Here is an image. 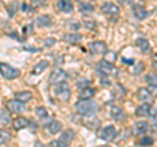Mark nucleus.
Here are the masks:
<instances>
[{"mask_svg":"<svg viewBox=\"0 0 157 147\" xmlns=\"http://www.w3.org/2000/svg\"><path fill=\"white\" fill-rule=\"evenodd\" d=\"M76 110L82 116H88V117H90V116H94L97 112H98V104L94 101V100H80V101H77L76 104Z\"/></svg>","mask_w":157,"mask_h":147,"instance_id":"nucleus-1","label":"nucleus"},{"mask_svg":"<svg viewBox=\"0 0 157 147\" xmlns=\"http://www.w3.org/2000/svg\"><path fill=\"white\" fill-rule=\"evenodd\" d=\"M96 70L97 72L100 74L101 77H107V76H119L121 71L118 70V68L113 65L111 62H107L105 59H102L100 62H97L96 65Z\"/></svg>","mask_w":157,"mask_h":147,"instance_id":"nucleus-2","label":"nucleus"},{"mask_svg":"<svg viewBox=\"0 0 157 147\" xmlns=\"http://www.w3.org/2000/svg\"><path fill=\"white\" fill-rule=\"evenodd\" d=\"M0 74H2L3 77H6L8 80H12L20 76V70L18 68H14L11 65H8V63H0Z\"/></svg>","mask_w":157,"mask_h":147,"instance_id":"nucleus-3","label":"nucleus"},{"mask_svg":"<svg viewBox=\"0 0 157 147\" xmlns=\"http://www.w3.org/2000/svg\"><path fill=\"white\" fill-rule=\"evenodd\" d=\"M55 95L59 100H62V101H68L70 100V97H71V89H70V87H68V84L64 81V83H59V84L55 85Z\"/></svg>","mask_w":157,"mask_h":147,"instance_id":"nucleus-4","label":"nucleus"},{"mask_svg":"<svg viewBox=\"0 0 157 147\" xmlns=\"http://www.w3.org/2000/svg\"><path fill=\"white\" fill-rule=\"evenodd\" d=\"M75 138V131L73 130H66L63 131V134L60 135V138H59L58 141L52 142V146L55 147H68L70 146V142Z\"/></svg>","mask_w":157,"mask_h":147,"instance_id":"nucleus-5","label":"nucleus"},{"mask_svg":"<svg viewBox=\"0 0 157 147\" xmlns=\"http://www.w3.org/2000/svg\"><path fill=\"white\" fill-rule=\"evenodd\" d=\"M115 134H117V130L113 125H107L105 127H101L97 133L98 138L102 139V141H111L115 137Z\"/></svg>","mask_w":157,"mask_h":147,"instance_id":"nucleus-6","label":"nucleus"},{"mask_svg":"<svg viewBox=\"0 0 157 147\" xmlns=\"http://www.w3.org/2000/svg\"><path fill=\"white\" fill-rule=\"evenodd\" d=\"M68 77V74L62 70V68H56V70H54L50 75V83L51 84H59V83H64Z\"/></svg>","mask_w":157,"mask_h":147,"instance_id":"nucleus-7","label":"nucleus"},{"mask_svg":"<svg viewBox=\"0 0 157 147\" xmlns=\"http://www.w3.org/2000/svg\"><path fill=\"white\" fill-rule=\"evenodd\" d=\"M89 50L92 54H105L107 51V46L104 41H94L89 45Z\"/></svg>","mask_w":157,"mask_h":147,"instance_id":"nucleus-8","label":"nucleus"},{"mask_svg":"<svg viewBox=\"0 0 157 147\" xmlns=\"http://www.w3.org/2000/svg\"><path fill=\"white\" fill-rule=\"evenodd\" d=\"M7 109L12 113H21V112L25 110V105L17 100H9L7 102Z\"/></svg>","mask_w":157,"mask_h":147,"instance_id":"nucleus-9","label":"nucleus"},{"mask_svg":"<svg viewBox=\"0 0 157 147\" xmlns=\"http://www.w3.org/2000/svg\"><path fill=\"white\" fill-rule=\"evenodd\" d=\"M101 11H102V13L107 14V16H117V14L119 13V8H118V6H115L114 3H105V4H102Z\"/></svg>","mask_w":157,"mask_h":147,"instance_id":"nucleus-10","label":"nucleus"},{"mask_svg":"<svg viewBox=\"0 0 157 147\" xmlns=\"http://www.w3.org/2000/svg\"><path fill=\"white\" fill-rule=\"evenodd\" d=\"M110 113H111V117L114 118L115 121H124L126 120V113H124V110L122 109L121 106H118V105H113L111 106V109H110Z\"/></svg>","mask_w":157,"mask_h":147,"instance_id":"nucleus-11","label":"nucleus"},{"mask_svg":"<svg viewBox=\"0 0 157 147\" xmlns=\"http://www.w3.org/2000/svg\"><path fill=\"white\" fill-rule=\"evenodd\" d=\"M32 99H33V93L30 91H20V92H16V95H14V100L22 102V104L30 101Z\"/></svg>","mask_w":157,"mask_h":147,"instance_id":"nucleus-12","label":"nucleus"},{"mask_svg":"<svg viewBox=\"0 0 157 147\" xmlns=\"http://www.w3.org/2000/svg\"><path fill=\"white\" fill-rule=\"evenodd\" d=\"M132 9H134V14H135V17L137 18V20H144V18H147L148 14H149V12L147 11L143 6H139V4L134 6Z\"/></svg>","mask_w":157,"mask_h":147,"instance_id":"nucleus-13","label":"nucleus"},{"mask_svg":"<svg viewBox=\"0 0 157 147\" xmlns=\"http://www.w3.org/2000/svg\"><path fill=\"white\" fill-rule=\"evenodd\" d=\"M29 125H30V121H29L28 118H25V117H17L13 122V129L14 130H21V129L28 127Z\"/></svg>","mask_w":157,"mask_h":147,"instance_id":"nucleus-14","label":"nucleus"},{"mask_svg":"<svg viewBox=\"0 0 157 147\" xmlns=\"http://www.w3.org/2000/svg\"><path fill=\"white\" fill-rule=\"evenodd\" d=\"M81 38H82L81 34H78V33H68V34H64L63 40L68 43H71V45H76V43L81 41Z\"/></svg>","mask_w":157,"mask_h":147,"instance_id":"nucleus-15","label":"nucleus"},{"mask_svg":"<svg viewBox=\"0 0 157 147\" xmlns=\"http://www.w3.org/2000/svg\"><path fill=\"white\" fill-rule=\"evenodd\" d=\"M58 8L60 9L63 13H72L73 12V4L71 2H66V0H60L56 3Z\"/></svg>","mask_w":157,"mask_h":147,"instance_id":"nucleus-16","label":"nucleus"},{"mask_svg":"<svg viewBox=\"0 0 157 147\" xmlns=\"http://www.w3.org/2000/svg\"><path fill=\"white\" fill-rule=\"evenodd\" d=\"M34 22H36L37 26H43V28L51 26V18H50V16H47V14H42V16H38Z\"/></svg>","mask_w":157,"mask_h":147,"instance_id":"nucleus-17","label":"nucleus"},{"mask_svg":"<svg viewBox=\"0 0 157 147\" xmlns=\"http://www.w3.org/2000/svg\"><path fill=\"white\" fill-rule=\"evenodd\" d=\"M62 127H63V125H62V122L60 121H58V120H52L50 124L47 125V130L50 131L51 134H58L59 131L62 130Z\"/></svg>","mask_w":157,"mask_h":147,"instance_id":"nucleus-18","label":"nucleus"},{"mask_svg":"<svg viewBox=\"0 0 157 147\" xmlns=\"http://www.w3.org/2000/svg\"><path fill=\"white\" fill-rule=\"evenodd\" d=\"M48 61L47 59H43V61H41L38 63V65H36L34 66V68H33V71H32V75H38V74H41V72H43L46 70V68L48 67Z\"/></svg>","mask_w":157,"mask_h":147,"instance_id":"nucleus-19","label":"nucleus"},{"mask_svg":"<svg viewBox=\"0 0 157 147\" xmlns=\"http://www.w3.org/2000/svg\"><path fill=\"white\" fill-rule=\"evenodd\" d=\"M78 11H80L82 14H90L94 12V6L89 3H85V2H81L78 4Z\"/></svg>","mask_w":157,"mask_h":147,"instance_id":"nucleus-20","label":"nucleus"},{"mask_svg":"<svg viewBox=\"0 0 157 147\" xmlns=\"http://www.w3.org/2000/svg\"><path fill=\"white\" fill-rule=\"evenodd\" d=\"M135 43H136V46L141 50V53H149L151 51V45L145 38H137Z\"/></svg>","mask_w":157,"mask_h":147,"instance_id":"nucleus-21","label":"nucleus"},{"mask_svg":"<svg viewBox=\"0 0 157 147\" xmlns=\"http://www.w3.org/2000/svg\"><path fill=\"white\" fill-rule=\"evenodd\" d=\"M148 127H149V124L147 121H137L136 124H135V133L137 135L144 134L145 131L148 130Z\"/></svg>","mask_w":157,"mask_h":147,"instance_id":"nucleus-22","label":"nucleus"},{"mask_svg":"<svg viewBox=\"0 0 157 147\" xmlns=\"http://www.w3.org/2000/svg\"><path fill=\"white\" fill-rule=\"evenodd\" d=\"M137 96L141 101H149L152 100V92L148 88H139L137 89Z\"/></svg>","mask_w":157,"mask_h":147,"instance_id":"nucleus-23","label":"nucleus"},{"mask_svg":"<svg viewBox=\"0 0 157 147\" xmlns=\"http://www.w3.org/2000/svg\"><path fill=\"white\" fill-rule=\"evenodd\" d=\"M149 109H151V105L149 104H141L140 106L136 108V116L137 117L149 116Z\"/></svg>","mask_w":157,"mask_h":147,"instance_id":"nucleus-24","label":"nucleus"},{"mask_svg":"<svg viewBox=\"0 0 157 147\" xmlns=\"http://www.w3.org/2000/svg\"><path fill=\"white\" fill-rule=\"evenodd\" d=\"M94 93H96V89H94V88L88 87V88H85V89H82V91H81L80 99H81V100H90L92 97L94 96Z\"/></svg>","mask_w":157,"mask_h":147,"instance_id":"nucleus-25","label":"nucleus"},{"mask_svg":"<svg viewBox=\"0 0 157 147\" xmlns=\"http://www.w3.org/2000/svg\"><path fill=\"white\" fill-rule=\"evenodd\" d=\"M11 138H12V135H11V133H9L8 130H6V129H0V145H6V143H8V142L11 141Z\"/></svg>","mask_w":157,"mask_h":147,"instance_id":"nucleus-26","label":"nucleus"},{"mask_svg":"<svg viewBox=\"0 0 157 147\" xmlns=\"http://www.w3.org/2000/svg\"><path fill=\"white\" fill-rule=\"evenodd\" d=\"M0 122H2L3 125H8L9 122H11V114H9V112L6 108L0 110Z\"/></svg>","mask_w":157,"mask_h":147,"instance_id":"nucleus-27","label":"nucleus"},{"mask_svg":"<svg viewBox=\"0 0 157 147\" xmlns=\"http://www.w3.org/2000/svg\"><path fill=\"white\" fill-rule=\"evenodd\" d=\"M34 112H36V116L38 117V118H41V120H45V118L48 117V112H47V109L45 106H37Z\"/></svg>","mask_w":157,"mask_h":147,"instance_id":"nucleus-28","label":"nucleus"},{"mask_svg":"<svg viewBox=\"0 0 157 147\" xmlns=\"http://www.w3.org/2000/svg\"><path fill=\"white\" fill-rule=\"evenodd\" d=\"M145 80L148 83L149 87H152L153 89H157V75L156 74H149V75H147Z\"/></svg>","mask_w":157,"mask_h":147,"instance_id":"nucleus-29","label":"nucleus"},{"mask_svg":"<svg viewBox=\"0 0 157 147\" xmlns=\"http://www.w3.org/2000/svg\"><path fill=\"white\" fill-rule=\"evenodd\" d=\"M90 85V80H88V79H84V77H81V79H78L76 81V87L77 88H80V89H85V88H88Z\"/></svg>","mask_w":157,"mask_h":147,"instance_id":"nucleus-30","label":"nucleus"},{"mask_svg":"<svg viewBox=\"0 0 157 147\" xmlns=\"http://www.w3.org/2000/svg\"><path fill=\"white\" fill-rule=\"evenodd\" d=\"M153 138L152 137H144V138H141L140 141H139V145H141V146H152L153 145Z\"/></svg>","mask_w":157,"mask_h":147,"instance_id":"nucleus-31","label":"nucleus"},{"mask_svg":"<svg viewBox=\"0 0 157 147\" xmlns=\"http://www.w3.org/2000/svg\"><path fill=\"white\" fill-rule=\"evenodd\" d=\"M144 68H145L144 63H143V62H139V63H137V65H135L134 74H135V75H139V74H140L141 71H144Z\"/></svg>","mask_w":157,"mask_h":147,"instance_id":"nucleus-32","label":"nucleus"},{"mask_svg":"<svg viewBox=\"0 0 157 147\" xmlns=\"http://www.w3.org/2000/svg\"><path fill=\"white\" fill-rule=\"evenodd\" d=\"M8 8V12H9V16H14V12L17 11V3H12V4H9V6H7Z\"/></svg>","mask_w":157,"mask_h":147,"instance_id":"nucleus-33","label":"nucleus"},{"mask_svg":"<svg viewBox=\"0 0 157 147\" xmlns=\"http://www.w3.org/2000/svg\"><path fill=\"white\" fill-rule=\"evenodd\" d=\"M86 126H88V129H96V127H98L100 126V121H98L97 118H92V121L89 122V124H86Z\"/></svg>","mask_w":157,"mask_h":147,"instance_id":"nucleus-34","label":"nucleus"},{"mask_svg":"<svg viewBox=\"0 0 157 147\" xmlns=\"http://www.w3.org/2000/svg\"><path fill=\"white\" fill-rule=\"evenodd\" d=\"M84 26L88 28V29H93V28H96V22L94 21H88V20H85L84 21Z\"/></svg>","mask_w":157,"mask_h":147,"instance_id":"nucleus-35","label":"nucleus"},{"mask_svg":"<svg viewBox=\"0 0 157 147\" xmlns=\"http://www.w3.org/2000/svg\"><path fill=\"white\" fill-rule=\"evenodd\" d=\"M55 42H56L55 38H47V40L45 41V45H46V46H48V47H51V46L55 45Z\"/></svg>","mask_w":157,"mask_h":147,"instance_id":"nucleus-36","label":"nucleus"},{"mask_svg":"<svg viewBox=\"0 0 157 147\" xmlns=\"http://www.w3.org/2000/svg\"><path fill=\"white\" fill-rule=\"evenodd\" d=\"M100 81H101V84H102V85H105V87H109V85L111 84V83H110V80H107L106 77H101V79H100Z\"/></svg>","mask_w":157,"mask_h":147,"instance_id":"nucleus-37","label":"nucleus"},{"mask_svg":"<svg viewBox=\"0 0 157 147\" xmlns=\"http://www.w3.org/2000/svg\"><path fill=\"white\" fill-rule=\"evenodd\" d=\"M32 32H33V25L24 26V33H25V34H30Z\"/></svg>","mask_w":157,"mask_h":147,"instance_id":"nucleus-38","label":"nucleus"},{"mask_svg":"<svg viewBox=\"0 0 157 147\" xmlns=\"http://www.w3.org/2000/svg\"><path fill=\"white\" fill-rule=\"evenodd\" d=\"M122 62H123V63H127V65H134V59H132V58H131V59H127V58H122Z\"/></svg>","mask_w":157,"mask_h":147,"instance_id":"nucleus-39","label":"nucleus"},{"mask_svg":"<svg viewBox=\"0 0 157 147\" xmlns=\"http://www.w3.org/2000/svg\"><path fill=\"white\" fill-rule=\"evenodd\" d=\"M68 26H70V28H73V29H78V28H80V24H78V22H75V24H68Z\"/></svg>","mask_w":157,"mask_h":147,"instance_id":"nucleus-40","label":"nucleus"},{"mask_svg":"<svg viewBox=\"0 0 157 147\" xmlns=\"http://www.w3.org/2000/svg\"><path fill=\"white\" fill-rule=\"evenodd\" d=\"M21 9H22L24 12H26V11H29V6H28V4H25V3H24L22 6H21Z\"/></svg>","mask_w":157,"mask_h":147,"instance_id":"nucleus-41","label":"nucleus"},{"mask_svg":"<svg viewBox=\"0 0 157 147\" xmlns=\"http://www.w3.org/2000/svg\"><path fill=\"white\" fill-rule=\"evenodd\" d=\"M156 13H157V11H156Z\"/></svg>","mask_w":157,"mask_h":147,"instance_id":"nucleus-42","label":"nucleus"}]
</instances>
